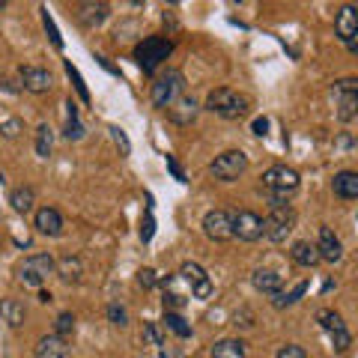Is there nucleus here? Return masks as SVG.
<instances>
[{
  "mask_svg": "<svg viewBox=\"0 0 358 358\" xmlns=\"http://www.w3.org/2000/svg\"><path fill=\"white\" fill-rule=\"evenodd\" d=\"M299 182H301L299 173L293 171V167H287V164H272L263 173V188L272 194V206H284L287 197L299 188Z\"/></svg>",
  "mask_w": 358,
  "mask_h": 358,
  "instance_id": "nucleus-1",
  "label": "nucleus"
},
{
  "mask_svg": "<svg viewBox=\"0 0 358 358\" xmlns=\"http://www.w3.org/2000/svg\"><path fill=\"white\" fill-rule=\"evenodd\" d=\"M203 108L212 110V114H218L221 120H239L245 110L251 108V102H248V96L236 93V90L218 87V90H212V93L206 96V105Z\"/></svg>",
  "mask_w": 358,
  "mask_h": 358,
  "instance_id": "nucleus-2",
  "label": "nucleus"
},
{
  "mask_svg": "<svg viewBox=\"0 0 358 358\" xmlns=\"http://www.w3.org/2000/svg\"><path fill=\"white\" fill-rule=\"evenodd\" d=\"M173 54V42L164 39V36H147L143 42L134 45V60L147 75H155L159 66Z\"/></svg>",
  "mask_w": 358,
  "mask_h": 358,
  "instance_id": "nucleus-3",
  "label": "nucleus"
},
{
  "mask_svg": "<svg viewBox=\"0 0 358 358\" xmlns=\"http://www.w3.org/2000/svg\"><path fill=\"white\" fill-rule=\"evenodd\" d=\"M179 96H185V75L179 72V69H167V72H162L159 78H155L152 90H150L152 105H155V108H162V110L171 108Z\"/></svg>",
  "mask_w": 358,
  "mask_h": 358,
  "instance_id": "nucleus-4",
  "label": "nucleus"
},
{
  "mask_svg": "<svg viewBox=\"0 0 358 358\" xmlns=\"http://www.w3.org/2000/svg\"><path fill=\"white\" fill-rule=\"evenodd\" d=\"M15 272L24 287H42L54 275V257L51 254H30L18 263Z\"/></svg>",
  "mask_w": 358,
  "mask_h": 358,
  "instance_id": "nucleus-5",
  "label": "nucleus"
},
{
  "mask_svg": "<svg viewBox=\"0 0 358 358\" xmlns=\"http://www.w3.org/2000/svg\"><path fill=\"white\" fill-rule=\"evenodd\" d=\"M296 227V212L293 206H272V212L263 218V236L268 242H287V236Z\"/></svg>",
  "mask_w": 358,
  "mask_h": 358,
  "instance_id": "nucleus-6",
  "label": "nucleus"
},
{
  "mask_svg": "<svg viewBox=\"0 0 358 358\" xmlns=\"http://www.w3.org/2000/svg\"><path fill=\"white\" fill-rule=\"evenodd\" d=\"M331 96H334V108H338V120L341 122H352L355 114H358V78L334 81Z\"/></svg>",
  "mask_w": 358,
  "mask_h": 358,
  "instance_id": "nucleus-7",
  "label": "nucleus"
},
{
  "mask_svg": "<svg viewBox=\"0 0 358 358\" xmlns=\"http://www.w3.org/2000/svg\"><path fill=\"white\" fill-rule=\"evenodd\" d=\"M209 171L215 179H221V182H236V179L248 171V155L242 150H227V152L215 155V162L209 164Z\"/></svg>",
  "mask_w": 358,
  "mask_h": 358,
  "instance_id": "nucleus-8",
  "label": "nucleus"
},
{
  "mask_svg": "<svg viewBox=\"0 0 358 358\" xmlns=\"http://www.w3.org/2000/svg\"><path fill=\"white\" fill-rule=\"evenodd\" d=\"M203 233H206V239H212V242H227V239H233V212H227V209H212V212H206L203 215Z\"/></svg>",
  "mask_w": 358,
  "mask_h": 358,
  "instance_id": "nucleus-9",
  "label": "nucleus"
},
{
  "mask_svg": "<svg viewBox=\"0 0 358 358\" xmlns=\"http://www.w3.org/2000/svg\"><path fill=\"white\" fill-rule=\"evenodd\" d=\"M233 239H242V242L263 239V218L251 209L233 212Z\"/></svg>",
  "mask_w": 358,
  "mask_h": 358,
  "instance_id": "nucleus-10",
  "label": "nucleus"
},
{
  "mask_svg": "<svg viewBox=\"0 0 358 358\" xmlns=\"http://www.w3.org/2000/svg\"><path fill=\"white\" fill-rule=\"evenodd\" d=\"M179 278L192 287V296L194 299H209L212 296V281H209V275L203 272V266L200 263H192V260H185L182 266H179Z\"/></svg>",
  "mask_w": 358,
  "mask_h": 358,
  "instance_id": "nucleus-11",
  "label": "nucleus"
},
{
  "mask_svg": "<svg viewBox=\"0 0 358 358\" xmlns=\"http://www.w3.org/2000/svg\"><path fill=\"white\" fill-rule=\"evenodd\" d=\"M334 33H338V39H341L352 54L358 51V42H355V36H358V13H355L352 3L341 6L338 18H334Z\"/></svg>",
  "mask_w": 358,
  "mask_h": 358,
  "instance_id": "nucleus-12",
  "label": "nucleus"
},
{
  "mask_svg": "<svg viewBox=\"0 0 358 358\" xmlns=\"http://www.w3.org/2000/svg\"><path fill=\"white\" fill-rule=\"evenodd\" d=\"M18 78H21V87L27 90V93H48L54 87V75L48 69H42V66H21L18 69Z\"/></svg>",
  "mask_w": 358,
  "mask_h": 358,
  "instance_id": "nucleus-13",
  "label": "nucleus"
},
{
  "mask_svg": "<svg viewBox=\"0 0 358 358\" xmlns=\"http://www.w3.org/2000/svg\"><path fill=\"white\" fill-rule=\"evenodd\" d=\"M110 15V6L108 3H102V0H90V3H78V13H75V18H78V24L81 27H99V24H105V18Z\"/></svg>",
  "mask_w": 358,
  "mask_h": 358,
  "instance_id": "nucleus-14",
  "label": "nucleus"
},
{
  "mask_svg": "<svg viewBox=\"0 0 358 358\" xmlns=\"http://www.w3.org/2000/svg\"><path fill=\"white\" fill-rule=\"evenodd\" d=\"M33 227H36L42 236H60L63 233V215L54 206H39L36 215H33Z\"/></svg>",
  "mask_w": 358,
  "mask_h": 358,
  "instance_id": "nucleus-15",
  "label": "nucleus"
},
{
  "mask_svg": "<svg viewBox=\"0 0 358 358\" xmlns=\"http://www.w3.org/2000/svg\"><path fill=\"white\" fill-rule=\"evenodd\" d=\"M317 254H320V260H326V263H338L343 257V242L338 239V233H334L331 227H320Z\"/></svg>",
  "mask_w": 358,
  "mask_h": 358,
  "instance_id": "nucleus-16",
  "label": "nucleus"
},
{
  "mask_svg": "<svg viewBox=\"0 0 358 358\" xmlns=\"http://www.w3.org/2000/svg\"><path fill=\"white\" fill-rule=\"evenodd\" d=\"M197 110H200V108H197V102H194L192 96H179L176 102L167 108V117H171L176 126H192L194 117H197Z\"/></svg>",
  "mask_w": 358,
  "mask_h": 358,
  "instance_id": "nucleus-17",
  "label": "nucleus"
},
{
  "mask_svg": "<svg viewBox=\"0 0 358 358\" xmlns=\"http://www.w3.org/2000/svg\"><path fill=\"white\" fill-rule=\"evenodd\" d=\"M251 284L257 293H266V296H275V293H281L284 289V278L272 272V268H257V272L251 275Z\"/></svg>",
  "mask_w": 358,
  "mask_h": 358,
  "instance_id": "nucleus-18",
  "label": "nucleus"
},
{
  "mask_svg": "<svg viewBox=\"0 0 358 358\" xmlns=\"http://www.w3.org/2000/svg\"><path fill=\"white\" fill-rule=\"evenodd\" d=\"M331 192L341 200H355L358 197V173L355 171H341L331 179Z\"/></svg>",
  "mask_w": 358,
  "mask_h": 358,
  "instance_id": "nucleus-19",
  "label": "nucleus"
},
{
  "mask_svg": "<svg viewBox=\"0 0 358 358\" xmlns=\"http://www.w3.org/2000/svg\"><path fill=\"white\" fill-rule=\"evenodd\" d=\"M54 275H60L66 284H81L84 278V263L78 257H63V260H54Z\"/></svg>",
  "mask_w": 358,
  "mask_h": 358,
  "instance_id": "nucleus-20",
  "label": "nucleus"
},
{
  "mask_svg": "<svg viewBox=\"0 0 358 358\" xmlns=\"http://www.w3.org/2000/svg\"><path fill=\"white\" fill-rule=\"evenodd\" d=\"M69 355V346L57 334H45L36 341V358H66Z\"/></svg>",
  "mask_w": 358,
  "mask_h": 358,
  "instance_id": "nucleus-21",
  "label": "nucleus"
},
{
  "mask_svg": "<svg viewBox=\"0 0 358 358\" xmlns=\"http://www.w3.org/2000/svg\"><path fill=\"white\" fill-rule=\"evenodd\" d=\"M0 317H3V322H9L13 329H21L24 320H27V310L18 299H3L0 301Z\"/></svg>",
  "mask_w": 358,
  "mask_h": 358,
  "instance_id": "nucleus-22",
  "label": "nucleus"
},
{
  "mask_svg": "<svg viewBox=\"0 0 358 358\" xmlns=\"http://www.w3.org/2000/svg\"><path fill=\"white\" fill-rule=\"evenodd\" d=\"M289 257H293V263L296 266H305V268H310V266H317L320 263V254H317V245L313 242H293V251H289Z\"/></svg>",
  "mask_w": 358,
  "mask_h": 358,
  "instance_id": "nucleus-23",
  "label": "nucleus"
},
{
  "mask_svg": "<svg viewBox=\"0 0 358 358\" xmlns=\"http://www.w3.org/2000/svg\"><path fill=\"white\" fill-rule=\"evenodd\" d=\"M9 203H13V209L18 212V215H30L33 203H36V192H33L30 185H21V188H15V192L9 194Z\"/></svg>",
  "mask_w": 358,
  "mask_h": 358,
  "instance_id": "nucleus-24",
  "label": "nucleus"
},
{
  "mask_svg": "<svg viewBox=\"0 0 358 358\" xmlns=\"http://www.w3.org/2000/svg\"><path fill=\"white\" fill-rule=\"evenodd\" d=\"M245 341H239V338H224V341H218L215 346H212V358H245Z\"/></svg>",
  "mask_w": 358,
  "mask_h": 358,
  "instance_id": "nucleus-25",
  "label": "nucleus"
},
{
  "mask_svg": "<svg viewBox=\"0 0 358 358\" xmlns=\"http://www.w3.org/2000/svg\"><path fill=\"white\" fill-rule=\"evenodd\" d=\"M66 108V126H63V138H69V141H81L84 138V126H81V120H78V108L72 105V99L63 105Z\"/></svg>",
  "mask_w": 358,
  "mask_h": 358,
  "instance_id": "nucleus-26",
  "label": "nucleus"
},
{
  "mask_svg": "<svg viewBox=\"0 0 358 358\" xmlns=\"http://www.w3.org/2000/svg\"><path fill=\"white\" fill-rule=\"evenodd\" d=\"M51 150H54V131L48 122H39L36 129V155L39 159H51Z\"/></svg>",
  "mask_w": 358,
  "mask_h": 358,
  "instance_id": "nucleus-27",
  "label": "nucleus"
},
{
  "mask_svg": "<svg viewBox=\"0 0 358 358\" xmlns=\"http://www.w3.org/2000/svg\"><path fill=\"white\" fill-rule=\"evenodd\" d=\"M162 322H164V329L167 331H173L176 338H192V326H188V322L179 317V313H173V310H164V317H162Z\"/></svg>",
  "mask_w": 358,
  "mask_h": 358,
  "instance_id": "nucleus-28",
  "label": "nucleus"
},
{
  "mask_svg": "<svg viewBox=\"0 0 358 358\" xmlns=\"http://www.w3.org/2000/svg\"><path fill=\"white\" fill-rule=\"evenodd\" d=\"M317 322H320V326L326 329L329 334H331V331H341V329H346V326H343V317H341V313H338V310H329V308L317 313Z\"/></svg>",
  "mask_w": 358,
  "mask_h": 358,
  "instance_id": "nucleus-29",
  "label": "nucleus"
},
{
  "mask_svg": "<svg viewBox=\"0 0 358 358\" xmlns=\"http://www.w3.org/2000/svg\"><path fill=\"white\" fill-rule=\"evenodd\" d=\"M305 293H308V284L301 281V284H296L293 293H287V296H284V293H275V296H272V305H275V308H289V305H296V301L305 296Z\"/></svg>",
  "mask_w": 358,
  "mask_h": 358,
  "instance_id": "nucleus-30",
  "label": "nucleus"
},
{
  "mask_svg": "<svg viewBox=\"0 0 358 358\" xmlns=\"http://www.w3.org/2000/svg\"><path fill=\"white\" fill-rule=\"evenodd\" d=\"M63 66H66V75H69L72 81H75V90H78V96H81V102H90V90H87V84H84L81 72H78V69H75V66H72L69 60H66Z\"/></svg>",
  "mask_w": 358,
  "mask_h": 358,
  "instance_id": "nucleus-31",
  "label": "nucleus"
},
{
  "mask_svg": "<svg viewBox=\"0 0 358 358\" xmlns=\"http://www.w3.org/2000/svg\"><path fill=\"white\" fill-rule=\"evenodd\" d=\"M75 331V317H72V313L69 310H63L60 313V317H57V326H54V334H57V338H69V334Z\"/></svg>",
  "mask_w": 358,
  "mask_h": 358,
  "instance_id": "nucleus-32",
  "label": "nucleus"
},
{
  "mask_svg": "<svg viewBox=\"0 0 358 358\" xmlns=\"http://www.w3.org/2000/svg\"><path fill=\"white\" fill-rule=\"evenodd\" d=\"M42 24H45V30H48V36H51V42H54V48L63 51V39H60V33H57V24H54V18L48 15V9H42Z\"/></svg>",
  "mask_w": 358,
  "mask_h": 358,
  "instance_id": "nucleus-33",
  "label": "nucleus"
},
{
  "mask_svg": "<svg viewBox=\"0 0 358 358\" xmlns=\"http://www.w3.org/2000/svg\"><path fill=\"white\" fill-rule=\"evenodd\" d=\"M329 338H331V346H334V350H338V352H346V350H350V346H352V334L346 331V329H341V331H331Z\"/></svg>",
  "mask_w": 358,
  "mask_h": 358,
  "instance_id": "nucleus-34",
  "label": "nucleus"
},
{
  "mask_svg": "<svg viewBox=\"0 0 358 358\" xmlns=\"http://www.w3.org/2000/svg\"><path fill=\"white\" fill-rule=\"evenodd\" d=\"M108 320L114 322V326H126V322H129V313H126V308L114 301V305H108Z\"/></svg>",
  "mask_w": 358,
  "mask_h": 358,
  "instance_id": "nucleus-35",
  "label": "nucleus"
},
{
  "mask_svg": "<svg viewBox=\"0 0 358 358\" xmlns=\"http://www.w3.org/2000/svg\"><path fill=\"white\" fill-rule=\"evenodd\" d=\"M152 233H155V218H152V203H150L147 218L141 221V242H150V239H152Z\"/></svg>",
  "mask_w": 358,
  "mask_h": 358,
  "instance_id": "nucleus-36",
  "label": "nucleus"
},
{
  "mask_svg": "<svg viewBox=\"0 0 358 358\" xmlns=\"http://www.w3.org/2000/svg\"><path fill=\"white\" fill-rule=\"evenodd\" d=\"M110 138H114V143L120 147V152H122V155H129V152H131V143H129L126 131H122L120 126H110Z\"/></svg>",
  "mask_w": 358,
  "mask_h": 358,
  "instance_id": "nucleus-37",
  "label": "nucleus"
},
{
  "mask_svg": "<svg viewBox=\"0 0 358 358\" xmlns=\"http://www.w3.org/2000/svg\"><path fill=\"white\" fill-rule=\"evenodd\" d=\"M138 284L143 289H152L155 284H159V275H155V268H141V272H138Z\"/></svg>",
  "mask_w": 358,
  "mask_h": 358,
  "instance_id": "nucleus-38",
  "label": "nucleus"
},
{
  "mask_svg": "<svg viewBox=\"0 0 358 358\" xmlns=\"http://www.w3.org/2000/svg\"><path fill=\"white\" fill-rule=\"evenodd\" d=\"M275 358H308V355H305V350H301L299 343H284Z\"/></svg>",
  "mask_w": 358,
  "mask_h": 358,
  "instance_id": "nucleus-39",
  "label": "nucleus"
},
{
  "mask_svg": "<svg viewBox=\"0 0 358 358\" xmlns=\"http://www.w3.org/2000/svg\"><path fill=\"white\" fill-rule=\"evenodd\" d=\"M0 131H3V138H18V131H21V120H6L3 126H0Z\"/></svg>",
  "mask_w": 358,
  "mask_h": 358,
  "instance_id": "nucleus-40",
  "label": "nucleus"
},
{
  "mask_svg": "<svg viewBox=\"0 0 358 358\" xmlns=\"http://www.w3.org/2000/svg\"><path fill=\"white\" fill-rule=\"evenodd\" d=\"M143 334H147V341L152 343V346H164V341H162V334L155 331V326L152 322H147V326H143Z\"/></svg>",
  "mask_w": 358,
  "mask_h": 358,
  "instance_id": "nucleus-41",
  "label": "nucleus"
},
{
  "mask_svg": "<svg viewBox=\"0 0 358 358\" xmlns=\"http://www.w3.org/2000/svg\"><path fill=\"white\" fill-rule=\"evenodd\" d=\"M251 129H254V134H266V129H268V120H266V117H257Z\"/></svg>",
  "mask_w": 358,
  "mask_h": 358,
  "instance_id": "nucleus-42",
  "label": "nucleus"
},
{
  "mask_svg": "<svg viewBox=\"0 0 358 358\" xmlns=\"http://www.w3.org/2000/svg\"><path fill=\"white\" fill-rule=\"evenodd\" d=\"M167 167H171V173H173V176L179 179V182H185V173H182V171H179V164H176V162L171 159V155H167Z\"/></svg>",
  "mask_w": 358,
  "mask_h": 358,
  "instance_id": "nucleus-43",
  "label": "nucleus"
},
{
  "mask_svg": "<svg viewBox=\"0 0 358 358\" xmlns=\"http://www.w3.org/2000/svg\"><path fill=\"white\" fill-rule=\"evenodd\" d=\"M0 87L9 90V93H18V87H13V81H6V78H0Z\"/></svg>",
  "mask_w": 358,
  "mask_h": 358,
  "instance_id": "nucleus-44",
  "label": "nucleus"
},
{
  "mask_svg": "<svg viewBox=\"0 0 358 358\" xmlns=\"http://www.w3.org/2000/svg\"><path fill=\"white\" fill-rule=\"evenodd\" d=\"M51 299H54V296L48 293V289H42V293H39V301H45V305H48V301H51Z\"/></svg>",
  "mask_w": 358,
  "mask_h": 358,
  "instance_id": "nucleus-45",
  "label": "nucleus"
},
{
  "mask_svg": "<svg viewBox=\"0 0 358 358\" xmlns=\"http://www.w3.org/2000/svg\"><path fill=\"white\" fill-rule=\"evenodd\" d=\"M3 6H6V3H3V0H0V13H3Z\"/></svg>",
  "mask_w": 358,
  "mask_h": 358,
  "instance_id": "nucleus-46",
  "label": "nucleus"
}]
</instances>
